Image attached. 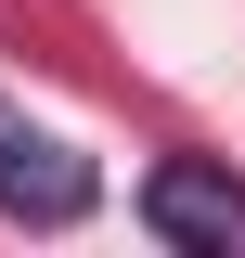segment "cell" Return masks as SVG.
Wrapping results in <instances>:
<instances>
[{"mask_svg": "<svg viewBox=\"0 0 245 258\" xmlns=\"http://www.w3.org/2000/svg\"><path fill=\"white\" fill-rule=\"evenodd\" d=\"M142 232L181 258H245V181L219 155H155L142 168Z\"/></svg>", "mask_w": 245, "mask_h": 258, "instance_id": "1", "label": "cell"}, {"mask_svg": "<svg viewBox=\"0 0 245 258\" xmlns=\"http://www.w3.org/2000/svg\"><path fill=\"white\" fill-rule=\"evenodd\" d=\"M91 207H103L91 155H78V142H52L39 116H13V103H0V220L65 232V220H91Z\"/></svg>", "mask_w": 245, "mask_h": 258, "instance_id": "2", "label": "cell"}]
</instances>
